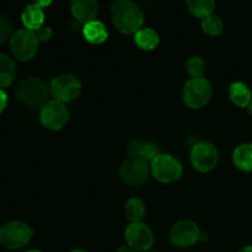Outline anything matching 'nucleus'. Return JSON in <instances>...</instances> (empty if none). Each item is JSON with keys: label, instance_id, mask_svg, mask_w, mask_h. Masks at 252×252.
Returning <instances> with one entry per match:
<instances>
[{"label": "nucleus", "instance_id": "obj_27", "mask_svg": "<svg viewBox=\"0 0 252 252\" xmlns=\"http://www.w3.org/2000/svg\"><path fill=\"white\" fill-rule=\"evenodd\" d=\"M6 105H7V95L4 90L0 89V113L6 108Z\"/></svg>", "mask_w": 252, "mask_h": 252}, {"label": "nucleus", "instance_id": "obj_17", "mask_svg": "<svg viewBox=\"0 0 252 252\" xmlns=\"http://www.w3.org/2000/svg\"><path fill=\"white\" fill-rule=\"evenodd\" d=\"M233 161L241 171L252 172V143L238 145L233 153Z\"/></svg>", "mask_w": 252, "mask_h": 252}, {"label": "nucleus", "instance_id": "obj_24", "mask_svg": "<svg viewBox=\"0 0 252 252\" xmlns=\"http://www.w3.org/2000/svg\"><path fill=\"white\" fill-rule=\"evenodd\" d=\"M206 61L198 56L191 57L186 63V70L191 75V78H203V74L206 73Z\"/></svg>", "mask_w": 252, "mask_h": 252}, {"label": "nucleus", "instance_id": "obj_15", "mask_svg": "<svg viewBox=\"0 0 252 252\" xmlns=\"http://www.w3.org/2000/svg\"><path fill=\"white\" fill-rule=\"evenodd\" d=\"M21 20L26 30L34 32L39 27L43 26L44 12L37 2H33V4H30L25 7L21 15Z\"/></svg>", "mask_w": 252, "mask_h": 252}, {"label": "nucleus", "instance_id": "obj_22", "mask_svg": "<svg viewBox=\"0 0 252 252\" xmlns=\"http://www.w3.org/2000/svg\"><path fill=\"white\" fill-rule=\"evenodd\" d=\"M126 216L132 223H139L145 216V206L139 198H130L126 203Z\"/></svg>", "mask_w": 252, "mask_h": 252}, {"label": "nucleus", "instance_id": "obj_26", "mask_svg": "<svg viewBox=\"0 0 252 252\" xmlns=\"http://www.w3.org/2000/svg\"><path fill=\"white\" fill-rule=\"evenodd\" d=\"M34 32H36V36L37 38H38V41H42V42L49 41V39L52 38V34H53L52 33L51 27L44 26V25L42 27H39V29Z\"/></svg>", "mask_w": 252, "mask_h": 252}, {"label": "nucleus", "instance_id": "obj_4", "mask_svg": "<svg viewBox=\"0 0 252 252\" xmlns=\"http://www.w3.org/2000/svg\"><path fill=\"white\" fill-rule=\"evenodd\" d=\"M32 234V229L24 221H9L0 228V244L9 250H17L29 244Z\"/></svg>", "mask_w": 252, "mask_h": 252}, {"label": "nucleus", "instance_id": "obj_28", "mask_svg": "<svg viewBox=\"0 0 252 252\" xmlns=\"http://www.w3.org/2000/svg\"><path fill=\"white\" fill-rule=\"evenodd\" d=\"M116 252H138V251L133 250V249L128 248V246H123V248H120Z\"/></svg>", "mask_w": 252, "mask_h": 252}, {"label": "nucleus", "instance_id": "obj_14", "mask_svg": "<svg viewBox=\"0 0 252 252\" xmlns=\"http://www.w3.org/2000/svg\"><path fill=\"white\" fill-rule=\"evenodd\" d=\"M127 154L129 159H140L152 161L158 153V147L153 143H143L140 140H133L127 145Z\"/></svg>", "mask_w": 252, "mask_h": 252}, {"label": "nucleus", "instance_id": "obj_7", "mask_svg": "<svg viewBox=\"0 0 252 252\" xmlns=\"http://www.w3.org/2000/svg\"><path fill=\"white\" fill-rule=\"evenodd\" d=\"M81 91V83L73 74H61L51 81L49 93L62 103L75 100Z\"/></svg>", "mask_w": 252, "mask_h": 252}, {"label": "nucleus", "instance_id": "obj_5", "mask_svg": "<svg viewBox=\"0 0 252 252\" xmlns=\"http://www.w3.org/2000/svg\"><path fill=\"white\" fill-rule=\"evenodd\" d=\"M39 41L36 32L30 30H17L10 38V49L17 61H31L38 51Z\"/></svg>", "mask_w": 252, "mask_h": 252}, {"label": "nucleus", "instance_id": "obj_12", "mask_svg": "<svg viewBox=\"0 0 252 252\" xmlns=\"http://www.w3.org/2000/svg\"><path fill=\"white\" fill-rule=\"evenodd\" d=\"M125 238L128 244V248L133 250L149 251L154 245V235L147 224L142 223H130L125 231Z\"/></svg>", "mask_w": 252, "mask_h": 252}, {"label": "nucleus", "instance_id": "obj_11", "mask_svg": "<svg viewBox=\"0 0 252 252\" xmlns=\"http://www.w3.org/2000/svg\"><path fill=\"white\" fill-rule=\"evenodd\" d=\"M198 225L192 220H180L175 224L170 231V241L174 246L180 249L191 248L199 241Z\"/></svg>", "mask_w": 252, "mask_h": 252}, {"label": "nucleus", "instance_id": "obj_2", "mask_svg": "<svg viewBox=\"0 0 252 252\" xmlns=\"http://www.w3.org/2000/svg\"><path fill=\"white\" fill-rule=\"evenodd\" d=\"M16 98L19 102L27 107H39V106L46 105L48 101L49 88L47 84L37 76H30L24 79L16 86Z\"/></svg>", "mask_w": 252, "mask_h": 252}, {"label": "nucleus", "instance_id": "obj_1", "mask_svg": "<svg viewBox=\"0 0 252 252\" xmlns=\"http://www.w3.org/2000/svg\"><path fill=\"white\" fill-rule=\"evenodd\" d=\"M111 14L115 26L122 33H137L144 21L140 7L130 0H117L111 5Z\"/></svg>", "mask_w": 252, "mask_h": 252}, {"label": "nucleus", "instance_id": "obj_29", "mask_svg": "<svg viewBox=\"0 0 252 252\" xmlns=\"http://www.w3.org/2000/svg\"><path fill=\"white\" fill-rule=\"evenodd\" d=\"M238 252H252V246H245V248H243Z\"/></svg>", "mask_w": 252, "mask_h": 252}, {"label": "nucleus", "instance_id": "obj_18", "mask_svg": "<svg viewBox=\"0 0 252 252\" xmlns=\"http://www.w3.org/2000/svg\"><path fill=\"white\" fill-rule=\"evenodd\" d=\"M229 97L239 107H248L252 101V93L246 84L235 81L229 86Z\"/></svg>", "mask_w": 252, "mask_h": 252}, {"label": "nucleus", "instance_id": "obj_30", "mask_svg": "<svg viewBox=\"0 0 252 252\" xmlns=\"http://www.w3.org/2000/svg\"><path fill=\"white\" fill-rule=\"evenodd\" d=\"M206 240H207V234L202 233L201 231V235H199V241H206Z\"/></svg>", "mask_w": 252, "mask_h": 252}, {"label": "nucleus", "instance_id": "obj_10", "mask_svg": "<svg viewBox=\"0 0 252 252\" xmlns=\"http://www.w3.org/2000/svg\"><path fill=\"white\" fill-rule=\"evenodd\" d=\"M41 123L51 130H59L66 125L69 120V111L65 105L59 101H48L46 105L42 106L39 112Z\"/></svg>", "mask_w": 252, "mask_h": 252}, {"label": "nucleus", "instance_id": "obj_6", "mask_svg": "<svg viewBox=\"0 0 252 252\" xmlns=\"http://www.w3.org/2000/svg\"><path fill=\"white\" fill-rule=\"evenodd\" d=\"M152 175L159 181L169 184L182 176V165L179 160L170 154H159L150 161Z\"/></svg>", "mask_w": 252, "mask_h": 252}, {"label": "nucleus", "instance_id": "obj_23", "mask_svg": "<svg viewBox=\"0 0 252 252\" xmlns=\"http://www.w3.org/2000/svg\"><path fill=\"white\" fill-rule=\"evenodd\" d=\"M223 27L224 24L221 19L214 14L202 20V30L208 36H218L223 31Z\"/></svg>", "mask_w": 252, "mask_h": 252}, {"label": "nucleus", "instance_id": "obj_16", "mask_svg": "<svg viewBox=\"0 0 252 252\" xmlns=\"http://www.w3.org/2000/svg\"><path fill=\"white\" fill-rule=\"evenodd\" d=\"M83 34L89 43L101 44L107 39L108 31L103 22L95 20V21H91L89 24L84 25Z\"/></svg>", "mask_w": 252, "mask_h": 252}, {"label": "nucleus", "instance_id": "obj_31", "mask_svg": "<svg viewBox=\"0 0 252 252\" xmlns=\"http://www.w3.org/2000/svg\"><path fill=\"white\" fill-rule=\"evenodd\" d=\"M249 111H250V113H251V116H252V101H251L250 106H249Z\"/></svg>", "mask_w": 252, "mask_h": 252}, {"label": "nucleus", "instance_id": "obj_13", "mask_svg": "<svg viewBox=\"0 0 252 252\" xmlns=\"http://www.w3.org/2000/svg\"><path fill=\"white\" fill-rule=\"evenodd\" d=\"M70 10L76 21L86 25L95 21L98 12V4L95 0H74L70 4Z\"/></svg>", "mask_w": 252, "mask_h": 252}, {"label": "nucleus", "instance_id": "obj_34", "mask_svg": "<svg viewBox=\"0 0 252 252\" xmlns=\"http://www.w3.org/2000/svg\"><path fill=\"white\" fill-rule=\"evenodd\" d=\"M149 252H158V251H149Z\"/></svg>", "mask_w": 252, "mask_h": 252}, {"label": "nucleus", "instance_id": "obj_32", "mask_svg": "<svg viewBox=\"0 0 252 252\" xmlns=\"http://www.w3.org/2000/svg\"><path fill=\"white\" fill-rule=\"evenodd\" d=\"M70 252H86V251H84V250H73V251H70Z\"/></svg>", "mask_w": 252, "mask_h": 252}, {"label": "nucleus", "instance_id": "obj_8", "mask_svg": "<svg viewBox=\"0 0 252 252\" xmlns=\"http://www.w3.org/2000/svg\"><path fill=\"white\" fill-rule=\"evenodd\" d=\"M121 180L129 186H142L149 180L152 171L148 161L140 159H128L120 167Z\"/></svg>", "mask_w": 252, "mask_h": 252}, {"label": "nucleus", "instance_id": "obj_33", "mask_svg": "<svg viewBox=\"0 0 252 252\" xmlns=\"http://www.w3.org/2000/svg\"><path fill=\"white\" fill-rule=\"evenodd\" d=\"M27 252H42V251H38V250H31V251H27Z\"/></svg>", "mask_w": 252, "mask_h": 252}, {"label": "nucleus", "instance_id": "obj_20", "mask_svg": "<svg viewBox=\"0 0 252 252\" xmlns=\"http://www.w3.org/2000/svg\"><path fill=\"white\" fill-rule=\"evenodd\" d=\"M160 37L150 27H145V29H140L137 33L134 34V42L139 48L144 49V51H153L155 47L159 44Z\"/></svg>", "mask_w": 252, "mask_h": 252}, {"label": "nucleus", "instance_id": "obj_3", "mask_svg": "<svg viewBox=\"0 0 252 252\" xmlns=\"http://www.w3.org/2000/svg\"><path fill=\"white\" fill-rule=\"evenodd\" d=\"M212 85L204 78H191L184 86L182 97L186 106L193 110H199L211 101Z\"/></svg>", "mask_w": 252, "mask_h": 252}, {"label": "nucleus", "instance_id": "obj_21", "mask_svg": "<svg viewBox=\"0 0 252 252\" xmlns=\"http://www.w3.org/2000/svg\"><path fill=\"white\" fill-rule=\"evenodd\" d=\"M187 7L194 16L206 19L213 15L216 10V2L213 0H189Z\"/></svg>", "mask_w": 252, "mask_h": 252}, {"label": "nucleus", "instance_id": "obj_9", "mask_svg": "<svg viewBox=\"0 0 252 252\" xmlns=\"http://www.w3.org/2000/svg\"><path fill=\"white\" fill-rule=\"evenodd\" d=\"M191 162L199 172H209L218 164V150L216 145L209 142H198L192 148Z\"/></svg>", "mask_w": 252, "mask_h": 252}, {"label": "nucleus", "instance_id": "obj_25", "mask_svg": "<svg viewBox=\"0 0 252 252\" xmlns=\"http://www.w3.org/2000/svg\"><path fill=\"white\" fill-rule=\"evenodd\" d=\"M12 36L11 21L6 16L0 14V44L5 43Z\"/></svg>", "mask_w": 252, "mask_h": 252}, {"label": "nucleus", "instance_id": "obj_19", "mask_svg": "<svg viewBox=\"0 0 252 252\" xmlns=\"http://www.w3.org/2000/svg\"><path fill=\"white\" fill-rule=\"evenodd\" d=\"M16 75V65L11 57L0 53V89L9 88Z\"/></svg>", "mask_w": 252, "mask_h": 252}]
</instances>
